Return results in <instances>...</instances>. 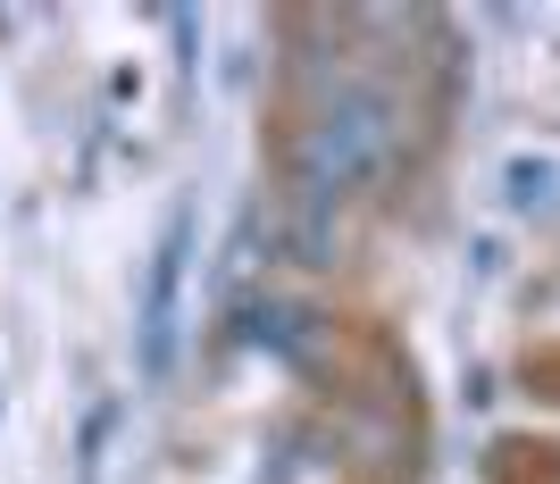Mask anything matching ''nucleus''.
<instances>
[{
	"instance_id": "nucleus-1",
	"label": "nucleus",
	"mask_w": 560,
	"mask_h": 484,
	"mask_svg": "<svg viewBox=\"0 0 560 484\" xmlns=\"http://www.w3.org/2000/svg\"><path fill=\"white\" fill-rule=\"evenodd\" d=\"M394 151V109L385 93H335V109L310 126L302 142V192L310 201H343L351 185H369Z\"/></svg>"
}]
</instances>
